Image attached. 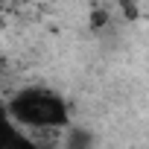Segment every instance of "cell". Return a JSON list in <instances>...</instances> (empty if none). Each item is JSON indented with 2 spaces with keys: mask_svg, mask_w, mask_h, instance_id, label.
I'll return each instance as SVG.
<instances>
[{
  "mask_svg": "<svg viewBox=\"0 0 149 149\" xmlns=\"http://www.w3.org/2000/svg\"><path fill=\"white\" fill-rule=\"evenodd\" d=\"M6 114L15 126L24 132L41 134V132H67L70 129V105L67 100L44 85L18 88L6 100Z\"/></svg>",
  "mask_w": 149,
  "mask_h": 149,
  "instance_id": "obj_1",
  "label": "cell"
},
{
  "mask_svg": "<svg viewBox=\"0 0 149 149\" xmlns=\"http://www.w3.org/2000/svg\"><path fill=\"white\" fill-rule=\"evenodd\" d=\"M0 137H3V149H41V143L29 132H24L21 126H15L9 120V114L0 123Z\"/></svg>",
  "mask_w": 149,
  "mask_h": 149,
  "instance_id": "obj_2",
  "label": "cell"
},
{
  "mask_svg": "<svg viewBox=\"0 0 149 149\" xmlns=\"http://www.w3.org/2000/svg\"><path fill=\"white\" fill-rule=\"evenodd\" d=\"M61 149H97V140L88 129L82 126H70L61 134Z\"/></svg>",
  "mask_w": 149,
  "mask_h": 149,
  "instance_id": "obj_3",
  "label": "cell"
}]
</instances>
